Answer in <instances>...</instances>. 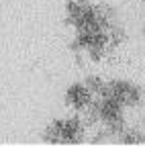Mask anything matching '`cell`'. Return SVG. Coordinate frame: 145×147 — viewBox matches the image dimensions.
I'll return each instance as SVG.
<instances>
[{
  "label": "cell",
  "mask_w": 145,
  "mask_h": 147,
  "mask_svg": "<svg viewBox=\"0 0 145 147\" xmlns=\"http://www.w3.org/2000/svg\"><path fill=\"white\" fill-rule=\"evenodd\" d=\"M100 115H102V119L108 121V123L121 121V104H119L117 100H113V98H108V100L102 104V108H100Z\"/></svg>",
  "instance_id": "277c9868"
},
{
  "label": "cell",
  "mask_w": 145,
  "mask_h": 147,
  "mask_svg": "<svg viewBox=\"0 0 145 147\" xmlns=\"http://www.w3.org/2000/svg\"><path fill=\"white\" fill-rule=\"evenodd\" d=\"M137 96H139L137 90L133 86H129V84H125V82L111 84V98L117 100L119 104H123V102H135Z\"/></svg>",
  "instance_id": "6da1fadb"
},
{
  "label": "cell",
  "mask_w": 145,
  "mask_h": 147,
  "mask_svg": "<svg viewBox=\"0 0 145 147\" xmlns=\"http://www.w3.org/2000/svg\"><path fill=\"white\" fill-rule=\"evenodd\" d=\"M57 133H59V137H61L63 141H67V143H76V139L82 135L80 121H76V119H67V121L59 123V125H57Z\"/></svg>",
  "instance_id": "3957f363"
},
{
  "label": "cell",
  "mask_w": 145,
  "mask_h": 147,
  "mask_svg": "<svg viewBox=\"0 0 145 147\" xmlns=\"http://www.w3.org/2000/svg\"><path fill=\"white\" fill-rule=\"evenodd\" d=\"M90 98H92L90 90L82 84H76V86H71L67 90V102L74 108H84L86 104H90Z\"/></svg>",
  "instance_id": "7a4b0ae2"
}]
</instances>
